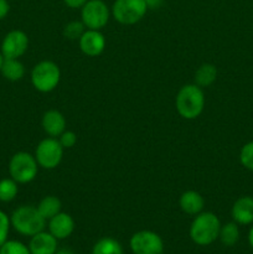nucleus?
Returning a JSON list of instances; mask_svg holds the SVG:
<instances>
[{
	"instance_id": "obj_7",
	"label": "nucleus",
	"mask_w": 253,
	"mask_h": 254,
	"mask_svg": "<svg viewBox=\"0 0 253 254\" xmlns=\"http://www.w3.org/2000/svg\"><path fill=\"white\" fill-rule=\"evenodd\" d=\"M111 11L103 0H88L81 7V21L86 29L101 30L108 24Z\"/></svg>"
},
{
	"instance_id": "obj_1",
	"label": "nucleus",
	"mask_w": 253,
	"mask_h": 254,
	"mask_svg": "<svg viewBox=\"0 0 253 254\" xmlns=\"http://www.w3.org/2000/svg\"><path fill=\"white\" fill-rule=\"evenodd\" d=\"M176 111L184 119H196L205 108V94L197 84H186L181 87L175 99Z\"/></svg>"
},
{
	"instance_id": "obj_30",
	"label": "nucleus",
	"mask_w": 253,
	"mask_h": 254,
	"mask_svg": "<svg viewBox=\"0 0 253 254\" xmlns=\"http://www.w3.org/2000/svg\"><path fill=\"white\" fill-rule=\"evenodd\" d=\"M148 9H158L163 4V0H145Z\"/></svg>"
},
{
	"instance_id": "obj_3",
	"label": "nucleus",
	"mask_w": 253,
	"mask_h": 254,
	"mask_svg": "<svg viewBox=\"0 0 253 254\" xmlns=\"http://www.w3.org/2000/svg\"><path fill=\"white\" fill-rule=\"evenodd\" d=\"M10 223L17 233L32 237L45 230L46 220L40 215L37 207L24 205L14 210L10 216Z\"/></svg>"
},
{
	"instance_id": "obj_6",
	"label": "nucleus",
	"mask_w": 253,
	"mask_h": 254,
	"mask_svg": "<svg viewBox=\"0 0 253 254\" xmlns=\"http://www.w3.org/2000/svg\"><path fill=\"white\" fill-rule=\"evenodd\" d=\"M145 0H116L112 6V15L122 25H134L146 14Z\"/></svg>"
},
{
	"instance_id": "obj_15",
	"label": "nucleus",
	"mask_w": 253,
	"mask_h": 254,
	"mask_svg": "<svg viewBox=\"0 0 253 254\" xmlns=\"http://www.w3.org/2000/svg\"><path fill=\"white\" fill-rule=\"evenodd\" d=\"M57 241L51 233L42 231L32 236L27 247L31 254H55L57 251Z\"/></svg>"
},
{
	"instance_id": "obj_26",
	"label": "nucleus",
	"mask_w": 253,
	"mask_h": 254,
	"mask_svg": "<svg viewBox=\"0 0 253 254\" xmlns=\"http://www.w3.org/2000/svg\"><path fill=\"white\" fill-rule=\"evenodd\" d=\"M10 217L5 212L0 210V247L7 241L10 231Z\"/></svg>"
},
{
	"instance_id": "obj_29",
	"label": "nucleus",
	"mask_w": 253,
	"mask_h": 254,
	"mask_svg": "<svg viewBox=\"0 0 253 254\" xmlns=\"http://www.w3.org/2000/svg\"><path fill=\"white\" fill-rule=\"evenodd\" d=\"M10 11V4L7 0H0V20L5 19Z\"/></svg>"
},
{
	"instance_id": "obj_13",
	"label": "nucleus",
	"mask_w": 253,
	"mask_h": 254,
	"mask_svg": "<svg viewBox=\"0 0 253 254\" xmlns=\"http://www.w3.org/2000/svg\"><path fill=\"white\" fill-rule=\"evenodd\" d=\"M42 129L51 138H59L66 130V119L61 112L50 109L42 117Z\"/></svg>"
},
{
	"instance_id": "obj_11",
	"label": "nucleus",
	"mask_w": 253,
	"mask_h": 254,
	"mask_svg": "<svg viewBox=\"0 0 253 254\" xmlns=\"http://www.w3.org/2000/svg\"><path fill=\"white\" fill-rule=\"evenodd\" d=\"M79 49L86 56L97 57L106 49V39L99 30L87 29L78 40Z\"/></svg>"
},
{
	"instance_id": "obj_27",
	"label": "nucleus",
	"mask_w": 253,
	"mask_h": 254,
	"mask_svg": "<svg viewBox=\"0 0 253 254\" xmlns=\"http://www.w3.org/2000/svg\"><path fill=\"white\" fill-rule=\"evenodd\" d=\"M59 141L63 149L73 148L74 144L77 143V135L72 130H64L61 135L59 136Z\"/></svg>"
},
{
	"instance_id": "obj_12",
	"label": "nucleus",
	"mask_w": 253,
	"mask_h": 254,
	"mask_svg": "<svg viewBox=\"0 0 253 254\" xmlns=\"http://www.w3.org/2000/svg\"><path fill=\"white\" fill-rule=\"evenodd\" d=\"M73 231L74 221L68 213L60 212L49 220V232L56 240H66L73 233Z\"/></svg>"
},
{
	"instance_id": "obj_22",
	"label": "nucleus",
	"mask_w": 253,
	"mask_h": 254,
	"mask_svg": "<svg viewBox=\"0 0 253 254\" xmlns=\"http://www.w3.org/2000/svg\"><path fill=\"white\" fill-rule=\"evenodd\" d=\"M19 184L11 178L0 180V202H11L19 192Z\"/></svg>"
},
{
	"instance_id": "obj_23",
	"label": "nucleus",
	"mask_w": 253,
	"mask_h": 254,
	"mask_svg": "<svg viewBox=\"0 0 253 254\" xmlns=\"http://www.w3.org/2000/svg\"><path fill=\"white\" fill-rule=\"evenodd\" d=\"M86 31V26L82 21H69L63 27V36L68 40H79V37Z\"/></svg>"
},
{
	"instance_id": "obj_2",
	"label": "nucleus",
	"mask_w": 253,
	"mask_h": 254,
	"mask_svg": "<svg viewBox=\"0 0 253 254\" xmlns=\"http://www.w3.org/2000/svg\"><path fill=\"white\" fill-rule=\"evenodd\" d=\"M221 222L212 212H201L195 216L190 226V238L197 246H210L218 238Z\"/></svg>"
},
{
	"instance_id": "obj_28",
	"label": "nucleus",
	"mask_w": 253,
	"mask_h": 254,
	"mask_svg": "<svg viewBox=\"0 0 253 254\" xmlns=\"http://www.w3.org/2000/svg\"><path fill=\"white\" fill-rule=\"evenodd\" d=\"M88 0H63L64 5L71 9H79V7L83 6Z\"/></svg>"
},
{
	"instance_id": "obj_24",
	"label": "nucleus",
	"mask_w": 253,
	"mask_h": 254,
	"mask_svg": "<svg viewBox=\"0 0 253 254\" xmlns=\"http://www.w3.org/2000/svg\"><path fill=\"white\" fill-rule=\"evenodd\" d=\"M0 254H31L27 246L19 241L7 240L4 245L0 247Z\"/></svg>"
},
{
	"instance_id": "obj_16",
	"label": "nucleus",
	"mask_w": 253,
	"mask_h": 254,
	"mask_svg": "<svg viewBox=\"0 0 253 254\" xmlns=\"http://www.w3.org/2000/svg\"><path fill=\"white\" fill-rule=\"evenodd\" d=\"M179 205H180V208L183 210V212L191 216H196L202 212L203 206H205V200H203V197L197 191L189 190L185 191L180 196Z\"/></svg>"
},
{
	"instance_id": "obj_4",
	"label": "nucleus",
	"mask_w": 253,
	"mask_h": 254,
	"mask_svg": "<svg viewBox=\"0 0 253 254\" xmlns=\"http://www.w3.org/2000/svg\"><path fill=\"white\" fill-rule=\"evenodd\" d=\"M60 79H61L60 67L54 61L49 60L35 64L31 71L32 86L41 93H50L54 91L59 86Z\"/></svg>"
},
{
	"instance_id": "obj_14",
	"label": "nucleus",
	"mask_w": 253,
	"mask_h": 254,
	"mask_svg": "<svg viewBox=\"0 0 253 254\" xmlns=\"http://www.w3.org/2000/svg\"><path fill=\"white\" fill-rule=\"evenodd\" d=\"M233 221L237 225H251L253 223V197L242 196L237 198L231 210Z\"/></svg>"
},
{
	"instance_id": "obj_18",
	"label": "nucleus",
	"mask_w": 253,
	"mask_h": 254,
	"mask_svg": "<svg viewBox=\"0 0 253 254\" xmlns=\"http://www.w3.org/2000/svg\"><path fill=\"white\" fill-rule=\"evenodd\" d=\"M62 203L60 201L59 197L56 196H45L41 201L37 205V210H39L40 215L45 218L46 221H49L50 218H52L54 216H56L57 213L61 212Z\"/></svg>"
},
{
	"instance_id": "obj_17",
	"label": "nucleus",
	"mask_w": 253,
	"mask_h": 254,
	"mask_svg": "<svg viewBox=\"0 0 253 254\" xmlns=\"http://www.w3.org/2000/svg\"><path fill=\"white\" fill-rule=\"evenodd\" d=\"M0 73L10 82H17L24 77L25 67L19 59H4Z\"/></svg>"
},
{
	"instance_id": "obj_5",
	"label": "nucleus",
	"mask_w": 253,
	"mask_h": 254,
	"mask_svg": "<svg viewBox=\"0 0 253 254\" xmlns=\"http://www.w3.org/2000/svg\"><path fill=\"white\" fill-rule=\"evenodd\" d=\"M39 173V164L35 155L26 151L14 154L9 161V175L17 184H29L35 180Z\"/></svg>"
},
{
	"instance_id": "obj_25",
	"label": "nucleus",
	"mask_w": 253,
	"mask_h": 254,
	"mask_svg": "<svg viewBox=\"0 0 253 254\" xmlns=\"http://www.w3.org/2000/svg\"><path fill=\"white\" fill-rule=\"evenodd\" d=\"M240 161L246 169L253 171V141L245 144L241 149Z\"/></svg>"
},
{
	"instance_id": "obj_33",
	"label": "nucleus",
	"mask_w": 253,
	"mask_h": 254,
	"mask_svg": "<svg viewBox=\"0 0 253 254\" xmlns=\"http://www.w3.org/2000/svg\"><path fill=\"white\" fill-rule=\"evenodd\" d=\"M2 62H4V56H2L1 51H0V69H1V66H2Z\"/></svg>"
},
{
	"instance_id": "obj_9",
	"label": "nucleus",
	"mask_w": 253,
	"mask_h": 254,
	"mask_svg": "<svg viewBox=\"0 0 253 254\" xmlns=\"http://www.w3.org/2000/svg\"><path fill=\"white\" fill-rule=\"evenodd\" d=\"M129 246L133 254H163L164 242L153 231H139L131 236Z\"/></svg>"
},
{
	"instance_id": "obj_20",
	"label": "nucleus",
	"mask_w": 253,
	"mask_h": 254,
	"mask_svg": "<svg viewBox=\"0 0 253 254\" xmlns=\"http://www.w3.org/2000/svg\"><path fill=\"white\" fill-rule=\"evenodd\" d=\"M92 254H123V248L114 238L104 237L97 241L92 248Z\"/></svg>"
},
{
	"instance_id": "obj_19",
	"label": "nucleus",
	"mask_w": 253,
	"mask_h": 254,
	"mask_svg": "<svg viewBox=\"0 0 253 254\" xmlns=\"http://www.w3.org/2000/svg\"><path fill=\"white\" fill-rule=\"evenodd\" d=\"M216 78H217V68L212 64H201L195 72V84L201 88L211 86Z\"/></svg>"
},
{
	"instance_id": "obj_8",
	"label": "nucleus",
	"mask_w": 253,
	"mask_h": 254,
	"mask_svg": "<svg viewBox=\"0 0 253 254\" xmlns=\"http://www.w3.org/2000/svg\"><path fill=\"white\" fill-rule=\"evenodd\" d=\"M63 156V148L57 138H46L41 140L35 150V159L39 166L52 170L60 165Z\"/></svg>"
},
{
	"instance_id": "obj_10",
	"label": "nucleus",
	"mask_w": 253,
	"mask_h": 254,
	"mask_svg": "<svg viewBox=\"0 0 253 254\" xmlns=\"http://www.w3.org/2000/svg\"><path fill=\"white\" fill-rule=\"evenodd\" d=\"M29 47V37L21 30H11L1 41V51L4 59H19Z\"/></svg>"
},
{
	"instance_id": "obj_31",
	"label": "nucleus",
	"mask_w": 253,
	"mask_h": 254,
	"mask_svg": "<svg viewBox=\"0 0 253 254\" xmlns=\"http://www.w3.org/2000/svg\"><path fill=\"white\" fill-rule=\"evenodd\" d=\"M55 254H74L71 250H67V248H61V250H57Z\"/></svg>"
},
{
	"instance_id": "obj_21",
	"label": "nucleus",
	"mask_w": 253,
	"mask_h": 254,
	"mask_svg": "<svg viewBox=\"0 0 253 254\" xmlns=\"http://www.w3.org/2000/svg\"><path fill=\"white\" fill-rule=\"evenodd\" d=\"M221 243L227 247H232L240 240V230L236 222H228L226 225L221 226L220 235H218Z\"/></svg>"
},
{
	"instance_id": "obj_32",
	"label": "nucleus",
	"mask_w": 253,
	"mask_h": 254,
	"mask_svg": "<svg viewBox=\"0 0 253 254\" xmlns=\"http://www.w3.org/2000/svg\"><path fill=\"white\" fill-rule=\"evenodd\" d=\"M248 242H250L251 247L253 248V226H252V228L250 230V232H248Z\"/></svg>"
}]
</instances>
